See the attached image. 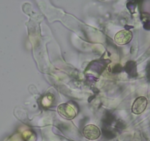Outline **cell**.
Masks as SVG:
<instances>
[{"mask_svg":"<svg viewBox=\"0 0 150 141\" xmlns=\"http://www.w3.org/2000/svg\"><path fill=\"white\" fill-rule=\"evenodd\" d=\"M83 133L87 139L96 140L100 137L101 131L98 126L93 124H89L85 126Z\"/></svg>","mask_w":150,"mask_h":141,"instance_id":"3","label":"cell"},{"mask_svg":"<svg viewBox=\"0 0 150 141\" xmlns=\"http://www.w3.org/2000/svg\"><path fill=\"white\" fill-rule=\"evenodd\" d=\"M148 104V101L147 99L144 96H140L137 98L133 102L132 106V113L135 115H139L144 112Z\"/></svg>","mask_w":150,"mask_h":141,"instance_id":"2","label":"cell"},{"mask_svg":"<svg viewBox=\"0 0 150 141\" xmlns=\"http://www.w3.org/2000/svg\"><path fill=\"white\" fill-rule=\"evenodd\" d=\"M58 113L66 119H73L76 116V111L69 104H62L57 108Z\"/></svg>","mask_w":150,"mask_h":141,"instance_id":"4","label":"cell"},{"mask_svg":"<svg viewBox=\"0 0 150 141\" xmlns=\"http://www.w3.org/2000/svg\"><path fill=\"white\" fill-rule=\"evenodd\" d=\"M24 139L27 141H34L35 140V134L33 133L30 131H26L24 134H23Z\"/></svg>","mask_w":150,"mask_h":141,"instance_id":"5","label":"cell"},{"mask_svg":"<svg viewBox=\"0 0 150 141\" xmlns=\"http://www.w3.org/2000/svg\"><path fill=\"white\" fill-rule=\"evenodd\" d=\"M132 38V32L127 30H121L115 35L114 41L119 45H125L129 44Z\"/></svg>","mask_w":150,"mask_h":141,"instance_id":"1","label":"cell"},{"mask_svg":"<svg viewBox=\"0 0 150 141\" xmlns=\"http://www.w3.org/2000/svg\"><path fill=\"white\" fill-rule=\"evenodd\" d=\"M147 77H148L149 80L150 81V63H148V66H147Z\"/></svg>","mask_w":150,"mask_h":141,"instance_id":"6","label":"cell"}]
</instances>
